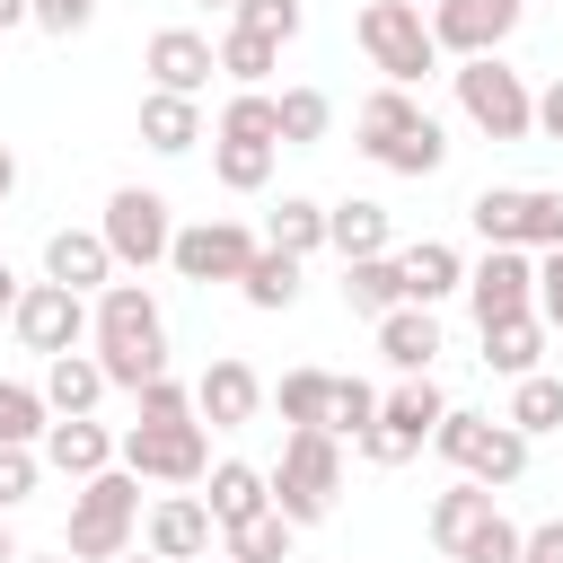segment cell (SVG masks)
I'll return each instance as SVG.
<instances>
[{
  "label": "cell",
  "mask_w": 563,
  "mask_h": 563,
  "mask_svg": "<svg viewBox=\"0 0 563 563\" xmlns=\"http://www.w3.org/2000/svg\"><path fill=\"white\" fill-rule=\"evenodd\" d=\"M88 352L106 361V378L114 387H150V378H167V325H158V299L141 290V282H106L97 290V325H88Z\"/></svg>",
  "instance_id": "obj_1"
},
{
  "label": "cell",
  "mask_w": 563,
  "mask_h": 563,
  "mask_svg": "<svg viewBox=\"0 0 563 563\" xmlns=\"http://www.w3.org/2000/svg\"><path fill=\"white\" fill-rule=\"evenodd\" d=\"M132 528H141V475L132 466H106L70 493V537L62 554L70 563H123L132 554Z\"/></svg>",
  "instance_id": "obj_2"
},
{
  "label": "cell",
  "mask_w": 563,
  "mask_h": 563,
  "mask_svg": "<svg viewBox=\"0 0 563 563\" xmlns=\"http://www.w3.org/2000/svg\"><path fill=\"white\" fill-rule=\"evenodd\" d=\"M431 545L449 554V563H519V545H528V528L466 475V484H449L440 501H431Z\"/></svg>",
  "instance_id": "obj_3"
},
{
  "label": "cell",
  "mask_w": 563,
  "mask_h": 563,
  "mask_svg": "<svg viewBox=\"0 0 563 563\" xmlns=\"http://www.w3.org/2000/svg\"><path fill=\"white\" fill-rule=\"evenodd\" d=\"M484 246H519V255H554L563 246V194L554 185H484L466 202Z\"/></svg>",
  "instance_id": "obj_4"
},
{
  "label": "cell",
  "mask_w": 563,
  "mask_h": 563,
  "mask_svg": "<svg viewBox=\"0 0 563 563\" xmlns=\"http://www.w3.org/2000/svg\"><path fill=\"white\" fill-rule=\"evenodd\" d=\"M343 493V440L334 431H290L282 440V466H273V510L290 528H317Z\"/></svg>",
  "instance_id": "obj_5"
},
{
  "label": "cell",
  "mask_w": 563,
  "mask_h": 563,
  "mask_svg": "<svg viewBox=\"0 0 563 563\" xmlns=\"http://www.w3.org/2000/svg\"><path fill=\"white\" fill-rule=\"evenodd\" d=\"M449 79H457V106H466V123H475L484 141H528V132H537V88H528L501 53L457 62Z\"/></svg>",
  "instance_id": "obj_6"
},
{
  "label": "cell",
  "mask_w": 563,
  "mask_h": 563,
  "mask_svg": "<svg viewBox=\"0 0 563 563\" xmlns=\"http://www.w3.org/2000/svg\"><path fill=\"white\" fill-rule=\"evenodd\" d=\"M361 53L387 70V88H422L440 70V44H431V18L413 0H369L361 9Z\"/></svg>",
  "instance_id": "obj_7"
},
{
  "label": "cell",
  "mask_w": 563,
  "mask_h": 563,
  "mask_svg": "<svg viewBox=\"0 0 563 563\" xmlns=\"http://www.w3.org/2000/svg\"><path fill=\"white\" fill-rule=\"evenodd\" d=\"M431 449H440L449 466H466L484 493H501V484L528 475V431H510V422H493V413H440Z\"/></svg>",
  "instance_id": "obj_8"
},
{
  "label": "cell",
  "mask_w": 563,
  "mask_h": 563,
  "mask_svg": "<svg viewBox=\"0 0 563 563\" xmlns=\"http://www.w3.org/2000/svg\"><path fill=\"white\" fill-rule=\"evenodd\" d=\"M440 413H449L440 387H431V378H405L396 396H378V422H369L352 449H361L369 466H405V457H422V440L440 431Z\"/></svg>",
  "instance_id": "obj_9"
},
{
  "label": "cell",
  "mask_w": 563,
  "mask_h": 563,
  "mask_svg": "<svg viewBox=\"0 0 563 563\" xmlns=\"http://www.w3.org/2000/svg\"><path fill=\"white\" fill-rule=\"evenodd\" d=\"M106 246H114V264H132V273H150V264H167V246H176V220H167V194H150V185H114L106 194Z\"/></svg>",
  "instance_id": "obj_10"
},
{
  "label": "cell",
  "mask_w": 563,
  "mask_h": 563,
  "mask_svg": "<svg viewBox=\"0 0 563 563\" xmlns=\"http://www.w3.org/2000/svg\"><path fill=\"white\" fill-rule=\"evenodd\" d=\"M114 457H123L141 484H202V475H211V440H202V422H132Z\"/></svg>",
  "instance_id": "obj_11"
},
{
  "label": "cell",
  "mask_w": 563,
  "mask_h": 563,
  "mask_svg": "<svg viewBox=\"0 0 563 563\" xmlns=\"http://www.w3.org/2000/svg\"><path fill=\"white\" fill-rule=\"evenodd\" d=\"M264 255V238L255 229H238V220H194V229H176V246H167V264H176V282H246V264Z\"/></svg>",
  "instance_id": "obj_12"
},
{
  "label": "cell",
  "mask_w": 563,
  "mask_h": 563,
  "mask_svg": "<svg viewBox=\"0 0 563 563\" xmlns=\"http://www.w3.org/2000/svg\"><path fill=\"white\" fill-rule=\"evenodd\" d=\"M18 343L26 352H44V361H62V352H79L88 343V325H97V308L79 299V290H62V282H26V299H18Z\"/></svg>",
  "instance_id": "obj_13"
},
{
  "label": "cell",
  "mask_w": 563,
  "mask_h": 563,
  "mask_svg": "<svg viewBox=\"0 0 563 563\" xmlns=\"http://www.w3.org/2000/svg\"><path fill=\"white\" fill-rule=\"evenodd\" d=\"M466 299H475V325L537 317V255H519V246H484V264H466Z\"/></svg>",
  "instance_id": "obj_14"
},
{
  "label": "cell",
  "mask_w": 563,
  "mask_h": 563,
  "mask_svg": "<svg viewBox=\"0 0 563 563\" xmlns=\"http://www.w3.org/2000/svg\"><path fill=\"white\" fill-rule=\"evenodd\" d=\"M510 26H519V0H440V9H431V44H440V53H457V62L501 53V44H510Z\"/></svg>",
  "instance_id": "obj_15"
},
{
  "label": "cell",
  "mask_w": 563,
  "mask_h": 563,
  "mask_svg": "<svg viewBox=\"0 0 563 563\" xmlns=\"http://www.w3.org/2000/svg\"><path fill=\"white\" fill-rule=\"evenodd\" d=\"M141 62H150V88H167V97H202L211 70H220V44L194 35V26H158Z\"/></svg>",
  "instance_id": "obj_16"
},
{
  "label": "cell",
  "mask_w": 563,
  "mask_h": 563,
  "mask_svg": "<svg viewBox=\"0 0 563 563\" xmlns=\"http://www.w3.org/2000/svg\"><path fill=\"white\" fill-rule=\"evenodd\" d=\"M141 537H150V554H158V563H202V554H211V537H220V519H211V501H202V493H167V501L150 510V528H141Z\"/></svg>",
  "instance_id": "obj_17"
},
{
  "label": "cell",
  "mask_w": 563,
  "mask_h": 563,
  "mask_svg": "<svg viewBox=\"0 0 563 563\" xmlns=\"http://www.w3.org/2000/svg\"><path fill=\"white\" fill-rule=\"evenodd\" d=\"M255 405H264V378H255L246 361H229V352L194 378V413H202L211 431H246V422H255Z\"/></svg>",
  "instance_id": "obj_18"
},
{
  "label": "cell",
  "mask_w": 563,
  "mask_h": 563,
  "mask_svg": "<svg viewBox=\"0 0 563 563\" xmlns=\"http://www.w3.org/2000/svg\"><path fill=\"white\" fill-rule=\"evenodd\" d=\"M44 282H62V290H106L114 282V246H106V229H53L44 238Z\"/></svg>",
  "instance_id": "obj_19"
},
{
  "label": "cell",
  "mask_w": 563,
  "mask_h": 563,
  "mask_svg": "<svg viewBox=\"0 0 563 563\" xmlns=\"http://www.w3.org/2000/svg\"><path fill=\"white\" fill-rule=\"evenodd\" d=\"M114 449H123V440H114L106 422H88V413H79V422H53L35 457H44L53 475H70V484H88V475H106V466H114Z\"/></svg>",
  "instance_id": "obj_20"
},
{
  "label": "cell",
  "mask_w": 563,
  "mask_h": 563,
  "mask_svg": "<svg viewBox=\"0 0 563 563\" xmlns=\"http://www.w3.org/2000/svg\"><path fill=\"white\" fill-rule=\"evenodd\" d=\"M378 361H387L396 378H431V361H440V317H431V308L378 317Z\"/></svg>",
  "instance_id": "obj_21"
},
{
  "label": "cell",
  "mask_w": 563,
  "mask_h": 563,
  "mask_svg": "<svg viewBox=\"0 0 563 563\" xmlns=\"http://www.w3.org/2000/svg\"><path fill=\"white\" fill-rule=\"evenodd\" d=\"M387 238H396V229H387V202H361V194H352V202H325V246H334L343 264H369V255H396Z\"/></svg>",
  "instance_id": "obj_22"
},
{
  "label": "cell",
  "mask_w": 563,
  "mask_h": 563,
  "mask_svg": "<svg viewBox=\"0 0 563 563\" xmlns=\"http://www.w3.org/2000/svg\"><path fill=\"white\" fill-rule=\"evenodd\" d=\"M396 273H405V308H440L449 290H466V264H457V246H440V238H413V246L396 255Z\"/></svg>",
  "instance_id": "obj_23"
},
{
  "label": "cell",
  "mask_w": 563,
  "mask_h": 563,
  "mask_svg": "<svg viewBox=\"0 0 563 563\" xmlns=\"http://www.w3.org/2000/svg\"><path fill=\"white\" fill-rule=\"evenodd\" d=\"M114 378H106V361L97 352H62V361H44V405H53V422H79V413H97V396H106Z\"/></svg>",
  "instance_id": "obj_24"
},
{
  "label": "cell",
  "mask_w": 563,
  "mask_h": 563,
  "mask_svg": "<svg viewBox=\"0 0 563 563\" xmlns=\"http://www.w3.org/2000/svg\"><path fill=\"white\" fill-rule=\"evenodd\" d=\"M202 501H211V519H220V528H238V519L273 510V475H264V466H246V457H220V466L202 475Z\"/></svg>",
  "instance_id": "obj_25"
},
{
  "label": "cell",
  "mask_w": 563,
  "mask_h": 563,
  "mask_svg": "<svg viewBox=\"0 0 563 563\" xmlns=\"http://www.w3.org/2000/svg\"><path fill=\"white\" fill-rule=\"evenodd\" d=\"M141 141H150L158 158H185V150L202 141V106H194V97H167V88H150V97H141Z\"/></svg>",
  "instance_id": "obj_26"
},
{
  "label": "cell",
  "mask_w": 563,
  "mask_h": 563,
  "mask_svg": "<svg viewBox=\"0 0 563 563\" xmlns=\"http://www.w3.org/2000/svg\"><path fill=\"white\" fill-rule=\"evenodd\" d=\"M343 308L352 317H396L405 308V273H396V255H369V264H343Z\"/></svg>",
  "instance_id": "obj_27"
},
{
  "label": "cell",
  "mask_w": 563,
  "mask_h": 563,
  "mask_svg": "<svg viewBox=\"0 0 563 563\" xmlns=\"http://www.w3.org/2000/svg\"><path fill=\"white\" fill-rule=\"evenodd\" d=\"M431 114L413 106V88H378V97H361V150L378 158V150H396L405 132H422Z\"/></svg>",
  "instance_id": "obj_28"
},
{
  "label": "cell",
  "mask_w": 563,
  "mask_h": 563,
  "mask_svg": "<svg viewBox=\"0 0 563 563\" xmlns=\"http://www.w3.org/2000/svg\"><path fill=\"white\" fill-rule=\"evenodd\" d=\"M484 361H493L501 378H528V369L545 361V317H501V325H484Z\"/></svg>",
  "instance_id": "obj_29"
},
{
  "label": "cell",
  "mask_w": 563,
  "mask_h": 563,
  "mask_svg": "<svg viewBox=\"0 0 563 563\" xmlns=\"http://www.w3.org/2000/svg\"><path fill=\"white\" fill-rule=\"evenodd\" d=\"M220 563H290V519L282 510H255V519L220 528Z\"/></svg>",
  "instance_id": "obj_30"
},
{
  "label": "cell",
  "mask_w": 563,
  "mask_h": 563,
  "mask_svg": "<svg viewBox=\"0 0 563 563\" xmlns=\"http://www.w3.org/2000/svg\"><path fill=\"white\" fill-rule=\"evenodd\" d=\"M44 431H53V405H44V387H26V378H0V449H44Z\"/></svg>",
  "instance_id": "obj_31"
},
{
  "label": "cell",
  "mask_w": 563,
  "mask_h": 563,
  "mask_svg": "<svg viewBox=\"0 0 563 563\" xmlns=\"http://www.w3.org/2000/svg\"><path fill=\"white\" fill-rule=\"evenodd\" d=\"M264 246H273V255H317V246H325V202L282 194V211L264 220Z\"/></svg>",
  "instance_id": "obj_32"
},
{
  "label": "cell",
  "mask_w": 563,
  "mask_h": 563,
  "mask_svg": "<svg viewBox=\"0 0 563 563\" xmlns=\"http://www.w3.org/2000/svg\"><path fill=\"white\" fill-rule=\"evenodd\" d=\"M510 431H563V378H545V369H528V378H510V413H501Z\"/></svg>",
  "instance_id": "obj_33"
},
{
  "label": "cell",
  "mask_w": 563,
  "mask_h": 563,
  "mask_svg": "<svg viewBox=\"0 0 563 563\" xmlns=\"http://www.w3.org/2000/svg\"><path fill=\"white\" fill-rule=\"evenodd\" d=\"M273 141H211V176L229 185V194H264L273 185Z\"/></svg>",
  "instance_id": "obj_34"
},
{
  "label": "cell",
  "mask_w": 563,
  "mask_h": 563,
  "mask_svg": "<svg viewBox=\"0 0 563 563\" xmlns=\"http://www.w3.org/2000/svg\"><path fill=\"white\" fill-rule=\"evenodd\" d=\"M220 141H273V150H282V97L238 88V97L220 106Z\"/></svg>",
  "instance_id": "obj_35"
},
{
  "label": "cell",
  "mask_w": 563,
  "mask_h": 563,
  "mask_svg": "<svg viewBox=\"0 0 563 563\" xmlns=\"http://www.w3.org/2000/svg\"><path fill=\"white\" fill-rule=\"evenodd\" d=\"M325 396H334L325 369H282V387H273V405H282L290 431H325Z\"/></svg>",
  "instance_id": "obj_36"
},
{
  "label": "cell",
  "mask_w": 563,
  "mask_h": 563,
  "mask_svg": "<svg viewBox=\"0 0 563 563\" xmlns=\"http://www.w3.org/2000/svg\"><path fill=\"white\" fill-rule=\"evenodd\" d=\"M238 290H246V308H264V317H273V308H290V299H299V255H273V246H264V255L246 264V282H238Z\"/></svg>",
  "instance_id": "obj_37"
},
{
  "label": "cell",
  "mask_w": 563,
  "mask_h": 563,
  "mask_svg": "<svg viewBox=\"0 0 563 563\" xmlns=\"http://www.w3.org/2000/svg\"><path fill=\"white\" fill-rule=\"evenodd\" d=\"M273 62H282V44H273V35H246V26H229V35H220V70H229L238 88H264V79H273Z\"/></svg>",
  "instance_id": "obj_38"
},
{
  "label": "cell",
  "mask_w": 563,
  "mask_h": 563,
  "mask_svg": "<svg viewBox=\"0 0 563 563\" xmlns=\"http://www.w3.org/2000/svg\"><path fill=\"white\" fill-rule=\"evenodd\" d=\"M325 123H334L325 88H282V150H317V141H325Z\"/></svg>",
  "instance_id": "obj_39"
},
{
  "label": "cell",
  "mask_w": 563,
  "mask_h": 563,
  "mask_svg": "<svg viewBox=\"0 0 563 563\" xmlns=\"http://www.w3.org/2000/svg\"><path fill=\"white\" fill-rule=\"evenodd\" d=\"M369 422H378V387H369V378H334V396H325V431H334V440H361Z\"/></svg>",
  "instance_id": "obj_40"
},
{
  "label": "cell",
  "mask_w": 563,
  "mask_h": 563,
  "mask_svg": "<svg viewBox=\"0 0 563 563\" xmlns=\"http://www.w3.org/2000/svg\"><path fill=\"white\" fill-rule=\"evenodd\" d=\"M440 158H449V132H440V123L405 132L396 150H378V167H387V176H440Z\"/></svg>",
  "instance_id": "obj_41"
},
{
  "label": "cell",
  "mask_w": 563,
  "mask_h": 563,
  "mask_svg": "<svg viewBox=\"0 0 563 563\" xmlns=\"http://www.w3.org/2000/svg\"><path fill=\"white\" fill-rule=\"evenodd\" d=\"M229 26H246V35H273V44H290V35H299V0H238V9H229Z\"/></svg>",
  "instance_id": "obj_42"
},
{
  "label": "cell",
  "mask_w": 563,
  "mask_h": 563,
  "mask_svg": "<svg viewBox=\"0 0 563 563\" xmlns=\"http://www.w3.org/2000/svg\"><path fill=\"white\" fill-rule=\"evenodd\" d=\"M132 422H202V413H194V387H176V378H150Z\"/></svg>",
  "instance_id": "obj_43"
},
{
  "label": "cell",
  "mask_w": 563,
  "mask_h": 563,
  "mask_svg": "<svg viewBox=\"0 0 563 563\" xmlns=\"http://www.w3.org/2000/svg\"><path fill=\"white\" fill-rule=\"evenodd\" d=\"M35 475H44L35 449H0V510H18V501L35 493Z\"/></svg>",
  "instance_id": "obj_44"
},
{
  "label": "cell",
  "mask_w": 563,
  "mask_h": 563,
  "mask_svg": "<svg viewBox=\"0 0 563 563\" xmlns=\"http://www.w3.org/2000/svg\"><path fill=\"white\" fill-rule=\"evenodd\" d=\"M537 317H545V334H563V246L537 255Z\"/></svg>",
  "instance_id": "obj_45"
},
{
  "label": "cell",
  "mask_w": 563,
  "mask_h": 563,
  "mask_svg": "<svg viewBox=\"0 0 563 563\" xmlns=\"http://www.w3.org/2000/svg\"><path fill=\"white\" fill-rule=\"evenodd\" d=\"M88 18H97V0H35V26L44 35H79Z\"/></svg>",
  "instance_id": "obj_46"
},
{
  "label": "cell",
  "mask_w": 563,
  "mask_h": 563,
  "mask_svg": "<svg viewBox=\"0 0 563 563\" xmlns=\"http://www.w3.org/2000/svg\"><path fill=\"white\" fill-rule=\"evenodd\" d=\"M519 563H563V519H545V528H528V545H519Z\"/></svg>",
  "instance_id": "obj_47"
},
{
  "label": "cell",
  "mask_w": 563,
  "mask_h": 563,
  "mask_svg": "<svg viewBox=\"0 0 563 563\" xmlns=\"http://www.w3.org/2000/svg\"><path fill=\"white\" fill-rule=\"evenodd\" d=\"M537 132H545V141H563V79H545V88H537Z\"/></svg>",
  "instance_id": "obj_48"
},
{
  "label": "cell",
  "mask_w": 563,
  "mask_h": 563,
  "mask_svg": "<svg viewBox=\"0 0 563 563\" xmlns=\"http://www.w3.org/2000/svg\"><path fill=\"white\" fill-rule=\"evenodd\" d=\"M18 299H26V282H18L9 264H0V317H18Z\"/></svg>",
  "instance_id": "obj_49"
},
{
  "label": "cell",
  "mask_w": 563,
  "mask_h": 563,
  "mask_svg": "<svg viewBox=\"0 0 563 563\" xmlns=\"http://www.w3.org/2000/svg\"><path fill=\"white\" fill-rule=\"evenodd\" d=\"M9 194H18V150L0 141V202H9Z\"/></svg>",
  "instance_id": "obj_50"
},
{
  "label": "cell",
  "mask_w": 563,
  "mask_h": 563,
  "mask_svg": "<svg viewBox=\"0 0 563 563\" xmlns=\"http://www.w3.org/2000/svg\"><path fill=\"white\" fill-rule=\"evenodd\" d=\"M26 18H35V0H0V35H9V26H26Z\"/></svg>",
  "instance_id": "obj_51"
},
{
  "label": "cell",
  "mask_w": 563,
  "mask_h": 563,
  "mask_svg": "<svg viewBox=\"0 0 563 563\" xmlns=\"http://www.w3.org/2000/svg\"><path fill=\"white\" fill-rule=\"evenodd\" d=\"M0 563H18V545H9V510H0Z\"/></svg>",
  "instance_id": "obj_52"
},
{
  "label": "cell",
  "mask_w": 563,
  "mask_h": 563,
  "mask_svg": "<svg viewBox=\"0 0 563 563\" xmlns=\"http://www.w3.org/2000/svg\"><path fill=\"white\" fill-rule=\"evenodd\" d=\"M18 563H70V554H18Z\"/></svg>",
  "instance_id": "obj_53"
},
{
  "label": "cell",
  "mask_w": 563,
  "mask_h": 563,
  "mask_svg": "<svg viewBox=\"0 0 563 563\" xmlns=\"http://www.w3.org/2000/svg\"><path fill=\"white\" fill-rule=\"evenodd\" d=\"M123 563H158V554H150V545H141V554H123Z\"/></svg>",
  "instance_id": "obj_54"
},
{
  "label": "cell",
  "mask_w": 563,
  "mask_h": 563,
  "mask_svg": "<svg viewBox=\"0 0 563 563\" xmlns=\"http://www.w3.org/2000/svg\"><path fill=\"white\" fill-rule=\"evenodd\" d=\"M202 9H238V0H202Z\"/></svg>",
  "instance_id": "obj_55"
}]
</instances>
